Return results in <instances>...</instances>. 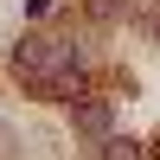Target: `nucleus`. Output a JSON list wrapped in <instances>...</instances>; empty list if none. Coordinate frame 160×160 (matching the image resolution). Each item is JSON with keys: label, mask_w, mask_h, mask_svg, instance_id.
<instances>
[{"label": "nucleus", "mask_w": 160, "mask_h": 160, "mask_svg": "<svg viewBox=\"0 0 160 160\" xmlns=\"http://www.w3.org/2000/svg\"><path fill=\"white\" fill-rule=\"evenodd\" d=\"M71 122H77V135H90V141L115 135V109H109L102 96H90V102H71Z\"/></svg>", "instance_id": "obj_1"}, {"label": "nucleus", "mask_w": 160, "mask_h": 160, "mask_svg": "<svg viewBox=\"0 0 160 160\" xmlns=\"http://www.w3.org/2000/svg\"><path fill=\"white\" fill-rule=\"evenodd\" d=\"M96 160H148V148H141L135 135H102V148H96Z\"/></svg>", "instance_id": "obj_2"}, {"label": "nucleus", "mask_w": 160, "mask_h": 160, "mask_svg": "<svg viewBox=\"0 0 160 160\" xmlns=\"http://www.w3.org/2000/svg\"><path fill=\"white\" fill-rule=\"evenodd\" d=\"M141 7H148V0H90V13H96V19H135Z\"/></svg>", "instance_id": "obj_3"}]
</instances>
